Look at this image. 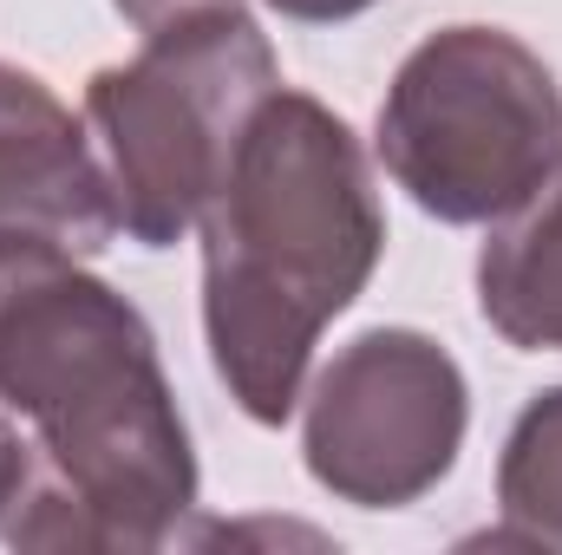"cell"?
Returning <instances> with one entry per match:
<instances>
[{"label":"cell","instance_id":"obj_1","mask_svg":"<svg viewBox=\"0 0 562 555\" xmlns=\"http://www.w3.org/2000/svg\"><path fill=\"white\" fill-rule=\"evenodd\" d=\"M0 399L40 477L7 510L13 550H157L196 503V451L144 314L79 256L0 249Z\"/></svg>","mask_w":562,"mask_h":555},{"label":"cell","instance_id":"obj_2","mask_svg":"<svg viewBox=\"0 0 562 555\" xmlns=\"http://www.w3.org/2000/svg\"><path fill=\"white\" fill-rule=\"evenodd\" d=\"M203 340L256 424H288L321 333L386 256L373 163L340 112L276 86L203 209Z\"/></svg>","mask_w":562,"mask_h":555},{"label":"cell","instance_id":"obj_3","mask_svg":"<svg viewBox=\"0 0 562 555\" xmlns=\"http://www.w3.org/2000/svg\"><path fill=\"white\" fill-rule=\"evenodd\" d=\"M276 86V46L249 7L144 33L138 59L86 79V125L138 249H177L203 223L243 125Z\"/></svg>","mask_w":562,"mask_h":555},{"label":"cell","instance_id":"obj_4","mask_svg":"<svg viewBox=\"0 0 562 555\" xmlns=\"http://www.w3.org/2000/svg\"><path fill=\"white\" fill-rule=\"evenodd\" d=\"M373 144L425 216L504 223L562 163V86L517 33L445 26L400 59Z\"/></svg>","mask_w":562,"mask_h":555},{"label":"cell","instance_id":"obj_5","mask_svg":"<svg viewBox=\"0 0 562 555\" xmlns=\"http://www.w3.org/2000/svg\"><path fill=\"white\" fill-rule=\"evenodd\" d=\"M471 386L419 327H367L301 386L307 477L353 510H406L464 451Z\"/></svg>","mask_w":562,"mask_h":555},{"label":"cell","instance_id":"obj_6","mask_svg":"<svg viewBox=\"0 0 562 555\" xmlns=\"http://www.w3.org/2000/svg\"><path fill=\"white\" fill-rule=\"evenodd\" d=\"M125 236L112 170L40 72L0 59V249L99 256Z\"/></svg>","mask_w":562,"mask_h":555},{"label":"cell","instance_id":"obj_7","mask_svg":"<svg viewBox=\"0 0 562 555\" xmlns=\"http://www.w3.org/2000/svg\"><path fill=\"white\" fill-rule=\"evenodd\" d=\"M477 307L510 347L562 353V163L524 209L491 223L477 256Z\"/></svg>","mask_w":562,"mask_h":555},{"label":"cell","instance_id":"obj_8","mask_svg":"<svg viewBox=\"0 0 562 555\" xmlns=\"http://www.w3.org/2000/svg\"><path fill=\"white\" fill-rule=\"evenodd\" d=\"M497 510H504L497 543L562 550V386L537 393L510 424L497 457Z\"/></svg>","mask_w":562,"mask_h":555},{"label":"cell","instance_id":"obj_9","mask_svg":"<svg viewBox=\"0 0 562 555\" xmlns=\"http://www.w3.org/2000/svg\"><path fill=\"white\" fill-rule=\"evenodd\" d=\"M33 477H40V451H33V438L20 431L13 406L0 399V523H7V510L33 490Z\"/></svg>","mask_w":562,"mask_h":555},{"label":"cell","instance_id":"obj_10","mask_svg":"<svg viewBox=\"0 0 562 555\" xmlns=\"http://www.w3.org/2000/svg\"><path fill=\"white\" fill-rule=\"evenodd\" d=\"M138 33H164V26H183V20H203V13H229L243 0H112Z\"/></svg>","mask_w":562,"mask_h":555},{"label":"cell","instance_id":"obj_11","mask_svg":"<svg viewBox=\"0 0 562 555\" xmlns=\"http://www.w3.org/2000/svg\"><path fill=\"white\" fill-rule=\"evenodd\" d=\"M281 20H301V26H334V20H353V13H367V7H380V0H269Z\"/></svg>","mask_w":562,"mask_h":555}]
</instances>
